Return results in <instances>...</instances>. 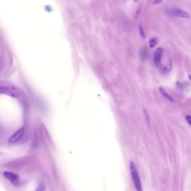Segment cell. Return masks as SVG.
<instances>
[{
  "label": "cell",
  "instance_id": "6da1fadb",
  "mask_svg": "<svg viewBox=\"0 0 191 191\" xmlns=\"http://www.w3.org/2000/svg\"><path fill=\"white\" fill-rule=\"evenodd\" d=\"M130 169L132 172V180L135 184L136 189L137 191H143L142 185H141L140 178H139L138 173L137 169L136 168L135 164L133 162H130Z\"/></svg>",
  "mask_w": 191,
  "mask_h": 191
},
{
  "label": "cell",
  "instance_id": "7a4b0ae2",
  "mask_svg": "<svg viewBox=\"0 0 191 191\" xmlns=\"http://www.w3.org/2000/svg\"><path fill=\"white\" fill-rule=\"evenodd\" d=\"M1 94H4L13 97H17L19 95L18 90L14 87L11 86H1Z\"/></svg>",
  "mask_w": 191,
  "mask_h": 191
},
{
  "label": "cell",
  "instance_id": "3957f363",
  "mask_svg": "<svg viewBox=\"0 0 191 191\" xmlns=\"http://www.w3.org/2000/svg\"><path fill=\"white\" fill-rule=\"evenodd\" d=\"M25 132V130L24 128H20L17 130L9 139V143L13 144L20 142L23 139Z\"/></svg>",
  "mask_w": 191,
  "mask_h": 191
},
{
  "label": "cell",
  "instance_id": "277c9868",
  "mask_svg": "<svg viewBox=\"0 0 191 191\" xmlns=\"http://www.w3.org/2000/svg\"><path fill=\"white\" fill-rule=\"evenodd\" d=\"M3 176L15 185H17L19 184L20 178L16 174L11 172L5 171L3 173Z\"/></svg>",
  "mask_w": 191,
  "mask_h": 191
},
{
  "label": "cell",
  "instance_id": "5b68a950",
  "mask_svg": "<svg viewBox=\"0 0 191 191\" xmlns=\"http://www.w3.org/2000/svg\"><path fill=\"white\" fill-rule=\"evenodd\" d=\"M171 14L174 16L186 18H189L190 17V15L186 12L179 8L173 9L171 10Z\"/></svg>",
  "mask_w": 191,
  "mask_h": 191
},
{
  "label": "cell",
  "instance_id": "8992f818",
  "mask_svg": "<svg viewBox=\"0 0 191 191\" xmlns=\"http://www.w3.org/2000/svg\"><path fill=\"white\" fill-rule=\"evenodd\" d=\"M163 49L161 48H158L155 52L154 62L155 65L158 67L160 65Z\"/></svg>",
  "mask_w": 191,
  "mask_h": 191
},
{
  "label": "cell",
  "instance_id": "52a82bcc",
  "mask_svg": "<svg viewBox=\"0 0 191 191\" xmlns=\"http://www.w3.org/2000/svg\"><path fill=\"white\" fill-rule=\"evenodd\" d=\"M171 68L172 61L171 59H169L166 65L161 67V72L163 74L168 73L171 71Z\"/></svg>",
  "mask_w": 191,
  "mask_h": 191
},
{
  "label": "cell",
  "instance_id": "ba28073f",
  "mask_svg": "<svg viewBox=\"0 0 191 191\" xmlns=\"http://www.w3.org/2000/svg\"><path fill=\"white\" fill-rule=\"evenodd\" d=\"M159 90L160 92L162 94V95L165 96V97H166L167 99H168L169 101H171V102H174V99L171 96L169 95V94L167 93L165 89L162 87H160L159 88Z\"/></svg>",
  "mask_w": 191,
  "mask_h": 191
},
{
  "label": "cell",
  "instance_id": "9c48e42d",
  "mask_svg": "<svg viewBox=\"0 0 191 191\" xmlns=\"http://www.w3.org/2000/svg\"><path fill=\"white\" fill-rule=\"evenodd\" d=\"M159 42V39L156 37L151 38L149 40L150 46L151 48H153Z\"/></svg>",
  "mask_w": 191,
  "mask_h": 191
},
{
  "label": "cell",
  "instance_id": "30bf717a",
  "mask_svg": "<svg viewBox=\"0 0 191 191\" xmlns=\"http://www.w3.org/2000/svg\"><path fill=\"white\" fill-rule=\"evenodd\" d=\"M139 31L141 37L144 39H146V36L145 32H144L143 27L142 25L139 26Z\"/></svg>",
  "mask_w": 191,
  "mask_h": 191
},
{
  "label": "cell",
  "instance_id": "8fae6325",
  "mask_svg": "<svg viewBox=\"0 0 191 191\" xmlns=\"http://www.w3.org/2000/svg\"><path fill=\"white\" fill-rule=\"evenodd\" d=\"M147 50L146 49H143L141 52L140 53V57L142 59H145L147 57Z\"/></svg>",
  "mask_w": 191,
  "mask_h": 191
},
{
  "label": "cell",
  "instance_id": "7c38bea8",
  "mask_svg": "<svg viewBox=\"0 0 191 191\" xmlns=\"http://www.w3.org/2000/svg\"><path fill=\"white\" fill-rule=\"evenodd\" d=\"M144 115H145V116L146 122H147V125H148L149 126L150 125V119L148 114L147 111L146 109H144Z\"/></svg>",
  "mask_w": 191,
  "mask_h": 191
},
{
  "label": "cell",
  "instance_id": "4fadbf2b",
  "mask_svg": "<svg viewBox=\"0 0 191 191\" xmlns=\"http://www.w3.org/2000/svg\"><path fill=\"white\" fill-rule=\"evenodd\" d=\"M44 185L43 184H41L40 185L37 187L36 190V191H44Z\"/></svg>",
  "mask_w": 191,
  "mask_h": 191
},
{
  "label": "cell",
  "instance_id": "5bb4252c",
  "mask_svg": "<svg viewBox=\"0 0 191 191\" xmlns=\"http://www.w3.org/2000/svg\"><path fill=\"white\" fill-rule=\"evenodd\" d=\"M186 119L189 124L191 126V116L187 115L186 117Z\"/></svg>",
  "mask_w": 191,
  "mask_h": 191
},
{
  "label": "cell",
  "instance_id": "9a60e30c",
  "mask_svg": "<svg viewBox=\"0 0 191 191\" xmlns=\"http://www.w3.org/2000/svg\"><path fill=\"white\" fill-rule=\"evenodd\" d=\"M140 8H139L137 10L136 13L135 15V17L136 18H137V17H138L139 15H140Z\"/></svg>",
  "mask_w": 191,
  "mask_h": 191
},
{
  "label": "cell",
  "instance_id": "2e32d148",
  "mask_svg": "<svg viewBox=\"0 0 191 191\" xmlns=\"http://www.w3.org/2000/svg\"><path fill=\"white\" fill-rule=\"evenodd\" d=\"M163 2L162 1H161V0H156V1H155L154 2V4L155 5H158L160 4L162 2Z\"/></svg>",
  "mask_w": 191,
  "mask_h": 191
},
{
  "label": "cell",
  "instance_id": "e0dca14e",
  "mask_svg": "<svg viewBox=\"0 0 191 191\" xmlns=\"http://www.w3.org/2000/svg\"><path fill=\"white\" fill-rule=\"evenodd\" d=\"M189 78L190 80H191V75H189Z\"/></svg>",
  "mask_w": 191,
  "mask_h": 191
}]
</instances>
